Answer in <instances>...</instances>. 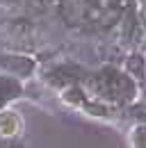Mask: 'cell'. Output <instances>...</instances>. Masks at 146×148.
Instances as JSON below:
<instances>
[{
  "instance_id": "cell-3",
  "label": "cell",
  "mask_w": 146,
  "mask_h": 148,
  "mask_svg": "<svg viewBox=\"0 0 146 148\" xmlns=\"http://www.w3.org/2000/svg\"><path fill=\"white\" fill-rule=\"evenodd\" d=\"M128 144L130 148H146V121L137 123L128 134Z\"/></svg>"
},
{
  "instance_id": "cell-1",
  "label": "cell",
  "mask_w": 146,
  "mask_h": 148,
  "mask_svg": "<svg viewBox=\"0 0 146 148\" xmlns=\"http://www.w3.org/2000/svg\"><path fill=\"white\" fill-rule=\"evenodd\" d=\"M23 132V119L18 112L0 110V137H18Z\"/></svg>"
},
{
  "instance_id": "cell-2",
  "label": "cell",
  "mask_w": 146,
  "mask_h": 148,
  "mask_svg": "<svg viewBox=\"0 0 146 148\" xmlns=\"http://www.w3.org/2000/svg\"><path fill=\"white\" fill-rule=\"evenodd\" d=\"M23 91L21 82L16 77H9V75H2L0 77V110H5L7 103H12L14 98H18Z\"/></svg>"
}]
</instances>
